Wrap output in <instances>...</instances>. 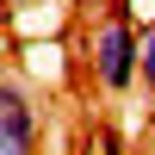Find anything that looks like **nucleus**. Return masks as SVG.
<instances>
[{"label": "nucleus", "mask_w": 155, "mask_h": 155, "mask_svg": "<svg viewBox=\"0 0 155 155\" xmlns=\"http://www.w3.org/2000/svg\"><path fill=\"white\" fill-rule=\"evenodd\" d=\"M81 62H87L99 93H112V99L137 93V81H143V25L124 6H106L81 37Z\"/></svg>", "instance_id": "nucleus-1"}, {"label": "nucleus", "mask_w": 155, "mask_h": 155, "mask_svg": "<svg viewBox=\"0 0 155 155\" xmlns=\"http://www.w3.org/2000/svg\"><path fill=\"white\" fill-rule=\"evenodd\" d=\"M0 155H44V106L31 99V81L12 62L0 81Z\"/></svg>", "instance_id": "nucleus-2"}, {"label": "nucleus", "mask_w": 155, "mask_h": 155, "mask_svg": "<svg viewBox=\"0 0 155 155\" xmlns=\"http://www.w3.org/2000/svg\"><path fill=\"white\" fill-rule=\"evenodd\" d=\"M143 93L155 106V25H143Z\"/></svg>", "instance_id": "nucleus-3"}, {"label": "nucleus", "mask_w": 155, "mask_h": 155, "mask_svg": "<svg viewBox=\"0 0 155 155\" xmlns=\"http://www.w3.org/2000/svg\"><path fill=\"white\" fill-rule=\"evenodd\" d=\"M68 6H106V0H68Z\"/></svg>", "instance_id": "nucleus-4"}, {"label": "nucleus", "mask_w": 155, "mask_h": 155, "mask_svg": "<svg viewBox=\"0 0 155 155\" xmlns=\"http://www.w3.org/2000/svg\"><path fill=\"white\" fill-rule=\"evenodd\" d=\"M12 6H19V0H6V12H12Z\"/></svg>", "instance_id": "nucleus-5"}]
</instances>
